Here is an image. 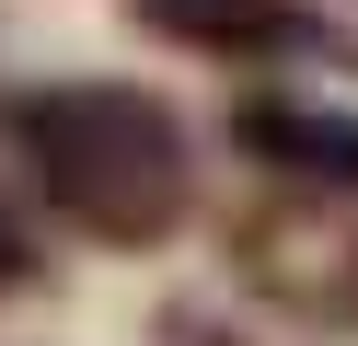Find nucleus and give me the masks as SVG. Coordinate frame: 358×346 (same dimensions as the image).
<instances>
[{"label":"nucleus","instance_id":"obj_4","mask_svg":"<svg viewBox=\"0 0 358 346\" xmlns=\"http://www.w3.org/2000/svg\"><path fill=\"white\" fill-rule=\"evenodd\" d=\"M231 150L255 161L278 196H358V115H347V104L243 92V104H231Z\"/></svg>","mask_w":358,"mask_h":346},{"label":"nucleus","instance_id":"obj_2","mask_svg":"<svg viewBox=\"0 0 358 346\" xmlns=\"http://www.w3.org/2000/svg\"><path fill=\"white\" fill-rule=\"evenodd\" d=\"M127 23L220 69H358V35L324 0H127Z\"/></svg>","mask_w":358,"mask_h":346},{"label":"nucleus","instance_id":"obj_1","mask_svg":"<svg viewBox=\"0 0 358 346\" xmlns=\"http://www.w3.org/2000/svg\"><path fill=\"white\" fill-rule=\"evenodd\" d=\"M12 150H24L47 219L81 231L93 254H162L196 219V138L139 81H104V69L35 81L12 104Z\"/></svg>","mask_w":358,"mask_h":346},{"label":"nucleus","instance_id":"obj_5","mask_svg":"<svg viewBox=\"0 0 358 346\" xmlns=\"http://www.w3.org/2000/svg\"><path fill=\"white\" fill-rule=\"evenodd\" d=\"M35 277H47V243H35V219H24V208L0 196V300H24Z\"/></svg>","mask_w":358,"mask_h":346},{"label":"nucleus","instance_id":"obj_3","mask_svg":"<svg viewBox=\"0 0 358 346\" xmlns=\"http://www.w3.org/2000/svg\"><path fill=\"white\" fill-rule=\"evenodd\" d=\"M243 277L289 312L358 335V196H278V219L243 231Z\"/></svg>","mask_w":358,"mask_h":346}]
</instances>
